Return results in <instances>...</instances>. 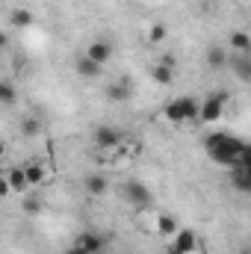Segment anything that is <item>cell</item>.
<instances>
[{
  "label": "cell",
  "mask_w": 251,
  "mask_h": 254,
  "mask_svg": "<svg viewBox=\"0 0 251 254\" xmlns=\"http://www.w3.org/2000/svg\"><path fill=\"white\" fill-rule=\"evenodd\" d=\"M243 151H246V142H240V139H234V136H228V133H213V136L207 139V154H210V160H216V163H222V166H240Z\"/></svg>",
  "instance_id": "1"
},
{
  "label": "cell",
  "mask_w": 251,
  "mask_h": 254,
  "mask_svg": "<svg viewBox=\"0 0 251 254\" xmlns=\"http://www.w3.org/2000/svg\"><path fill=\"white\" fill-rule=\"evenodd\" d=\"M163 119L172 122V125H192L201 119V101L192 98V95H184V98H175L166 104L163 110Z\"/></svg>",
  "instance_id": "2"
},
{
  "label": "cell",
  "mask_w": 251,
  "mask_h": 254,
  "mask_svg": "<svg viewBox=\"0 0 251 254\" xmlns=\"http://www.w3.org/2000/svg\"><path fill=\"white\" fill-rule=\"evenodd\" d=\"M92 142H95L98 151H116V148H122L125 133H122L119 127H113V125H98L95 133H92Z\"/></svg>",
  "instance_id": "3"
},
{
  "label": "cell",
  "mask_w": 251,
  "mask_h": 254,
  "mask_svg": "<svg viewBox=\"0 0 251 254\" xmlns=\"http://www.w3.org/2000/svg\"><path fill=\"white\" fill-rule=\"evenodd\" d=\"M225 104H228V92H213V95H207V98L201 101V119H198V122L216 125V122L222 119V113H225Z\"/></svg>",
  "instance_id": "4"
},
{
  "label": "cell",
  "mask_w": 251,
  "mask_h": 254,
  "mask_svg": "<svg viewBox=\"0 0 251 254\" xmlns=\"http://www.w3.org/2000/svg\"><path fill=\"white\" fill-rule=\"evenodd\" d=\"M122 195H125L127 204H133V207H148L151 204V190L142 181H127L122 187Z\"/></svg>",
  "instance_id": "5"
},
{
  "label": "cell",
  "mask_w": 251,
  "mask_h": 254,
  "mask_svg": "<svg viewBox=\"0 0 251 254\" xmlns=\"http://www.w3.org/2000/svg\"><path fill=\"white\" fill-rule=\"evenodd\" d=\"M198 249V237H195V231H178L175 234V240H172V246H169V252L172 254H189Z\"/></svg>",
  "instance_id": "6"
},
{
  "label": "cell",
  "mask_w": 251,
  "mask_h": 254,
  "mask_svg": "<svg viewBox=\"0 0 251 254\" xmlns=\"http://www.w3.org/2000/svg\"><path fill=\"white\" fill-rule=\"evenodd\" d=\"M3 181L9 184V190L15 192V195H27V190H30V181H27V172H24V166H21V169H6Z\"/></svg>",
  "instance_id": "7"
},
{
  "label": "cell",
  "mask_w": 251,
  "mask_h": 254,
  "mask_svg": "<svg viewBox=\"0 0 251 254\" xmlns=\"http://www.w3.org/2000/svg\"><path fill=\"white\" fill-rule=\"evenodd\" d=\"M130 95H133L130 80H113V83L107 86V101H113V104H127Z\"/></svg>",
  "instance_id": "8"
},
{
  "label": "cell",
  "mask_w": 251,
  "mask_h": 254,
  "mask_svg": "<svg viewBox=\"0 0 251 254\" xmlns=\"http://www.w3.org/2000/svg\"><path fill=\"white\" fill-rule=\"evenodd\" d=\"M228 65L234 68L237 80H243V83H251V54H231Z\"/></svg>",
  "instance_id": "9"
},
{
  "label": "cell",
  "mask_w": 251,
  "mask_h": 254,
  "mask_svg": "<svg viewBox=\"0 0 251 254\" xmlns=\"http://www.w3.org/2000/svg\"><path fill=\"white\" fill-rule=\"evenodd\" d=\"M74 68H77V74H80L83 80H95V77H101V68H104V65H98L92 57L80 54V57L74 60Z\"/></svg>",
  "instance_id": "10"
},
{
  "label": "cell",
  "mask_w": 251,
  "mask_h": 254,
  "mask_svg": "<svg viewBox=\"0 0 251 254\" xmlns=\"http://www.w3.org/2000/svg\"><path fill=\"white\" fill-rule=\"evenodd\" d=\"M86 57H92L98 65H107L113 60V45H110V42H92V45L86 48Z\"/></svg>",
  "instance_id": "11"
},
{
  "label": "cell",
  "mask_w": 251,
  "mask_h": 254,
  "mask_svg": "<svg viewBox=\"0 0 251 254\" xmlns=\"http://www.w3.org/2000/svg\"><path fill=\"white\" fill-rule=\"evenodd\" d=\"M74 246H80L83 252H89V254H98L101 249H104V237H101V234L86 231V234H80V237L74 240Z\"/></svg>",
  "instance_id": "12"
},
{
  "label": "cell",
  "mask_w": 251,
  "mask_h": 254,
  "mask_svg": "<svg viewBox=\"0 0 251 254\" xmlns=\"http://www.w3.org/2000/svg\"><path fill=\"white\" fill-rule=\"evenodd\" d=\"M107 187H110V184H107L104 175H86V181H83V190L89 192L92 198H101V195L107 192Z\"/></svg>",
  "instance_id": "13"
},
{
  "label": "cell",
  "mask_w": 251,
  "mask_h": 254,
  "mask_svg": "<svg viewBox=\"0 0 251 254\" xmlns=\"http://www.w3.org/2000/svg\"><path fill=\"white\" fill-rule=\"evenodd\" d=\"M228 42H231L234 54H251V36L246 33V30H234Z\"/></svg>",
  "instance_id": "14"
},
{
  "label": "cell",
  "mask_w": 251,
  "mask_h": 254,
  "mask_svg": "<svg viewBox=\"0 0 251 254\" xmlns=\"http://www.w3.org/2000/svg\"><path fill=\"white\" fill-rule=\"evenodd\" d=\"M24 172H27L30 187H39V184H45V181H48V172H45V166H39V163H27V166H24Z\"/></svg>",
  "instance_id": "15"
},
{
  "label": "cell",
  "mask_w": 251,
  "mask_h": 254,
  "mask_svg": "<svg viewBox=\"0 0 251 254\" xmlns=\"http://www.w3.org/2000/svg\"><path fill=\"white\" fill-rule=\"evenodd\" d=\"M151 77H154V83H160V86H169L172 83V77H175V68H169V65H154L151 68Z\"/></svg>",
  "instance_id": "16"
},
{
  "label": "cell",
  "mask_w": 251,
  "mask_h": 254,
  "mask_svg": "<svg viewBox=\"0 0 251 254\" xmlns=\"http://www.w3.org/2000/svg\"><path fill=\"white\" fill-rule=\"evenodd\" d=\"M157 234L175 237V234H178V219H175V216H160V219H157Z\"/></svg>",
  "instance_id": "17"
},
{
  "label": "cell",
  "mask_w": 251,
  "mask_h": 254,
  "mask_svg": "<svg viewBox=\"0 0 251 254\" xmlns=\"http://www.w3.org/2000/svg\"><path fill=\"white\" fill-rule=\"evenodd\" d=\"M228 54H225V48H210L207 51V65L210 68H222V65H228Z\"/></svg>",
  "instance_id": "18"
},
{
  "label": "cell",
  "mask_w": 251,
  "mask_h": 254,
  "mask_svg": "<svg viewBox=\"0 0 251 254\" xmlns=\"http://www.w3.org/2000/svg\"><path fill=\"white\" fill-rule=\"evenodd\" d=\"M21 210L27 216H36V213H42V201L36 195H21Z\"/></svg>",
  "instance_id": "19"
},
{
  "label": "cell",
  "mask_w": 251,
  "mask_h": 254,
  "mask_svg": "<svg viewBox=\"0 0 251 254\" xmlns=\"http://www.w3.org/2000/svg\"><path fill=\"white\" fill-rule=\"evenodd\" d=\"M33 24V15L27 9H15L12 12V27H30Z\"/></svg>",
  "instance_id": "20"
},
{
  "label": "cell",
  "mask_w": 251,
  "mask_h": 254,
  "mask_svg": "<svg viewBox=\"0 0 251 254\" xmlns=\"http://www.w3.org/2000/svg\"><path fill=\"white\" fill-rule=\"evenodd\" d=\"M231 181H234V187L243 192H251V178L249 175H243L240 169H234V175H231Z\"/></svg>",
  "instance_id": "21"
},
{
  "label": "cell",
  "mask_w": 251,
  "mask_h": 254,
  "mask_svg": "<svg viewBox=\"0 0 251 254\" xmlns=\"http://www.w3.org/2000/svg\"><path fill=\"white\" fill-rule=\"evenodd\" d=\"M166 33H169V27H166V24H154V27H151V33H148V42L160 45V42L166 39Z\"/></svg>",
  "instance_id": "22"
},
{
  "label": "cell",
  "mask_w": 251,
  "mask_h": 254,
  "mask_svg": "<svg viewBox=\"0 0 251 254\" xmlns=\"http://www.w3.org/2000/svg\"><path fill=\"white\" fill-rule=\"evenodd\" d=\"M0 104H6V107L15 104V89H12V83H0Z\"/></svg>",
  "instance_id": "23"
},
{
  "label": "cell",
  "mask_w": 251,
  "mask_h": 254,
  "mask_svg": "<svg viewBox=\"0 0 251 254\" xmlns=\"http://www.w3.org/2000/svg\"><path fill=\"white\" fill-rule=\"evenodd\" d=\"M21 130H24V136H39L42 125H39V119H24L21 122Z\"/></svg>",
  "instance_id": "24"
},
{
  "label": "cell",
  "mask_w": 251,
  "mask_h": 254,
  "mask_svg": "<svg viewBox=\"0 0 251 254\" xmlns=\"http://www.w3.org/2000/svg\"><path fill=\"white\" fill-rule=\"evenodd\" d=\"M234 169H240L243 175H249L251 178V148L246 145V151H243V160H240V166H234Z\"/></svg>",
  "instance_id": "25"
},
{
  "label": "cell",
  "mask_w": 251,
  "mask_h": 254,
  "mask_svg": "<svg viewBox=\"0 0 251 254\" xmlns=\"http://www.w3.org/2000/svg\"><path fill=\"white\" fill-rule=\"evenodd\" d=\"M160 65H169V68H175V57H172V54H163V57H160Z\"/></svg>",
  "instance_id": "26"
},
{
  "label": "cell",
  "mask_w": 251,
  "mask_h": 254,
  "mask_svg": "<svg viewBox=\"0 0 251 254\" xmlns=\"http://www.w3.org/2000/svg\"><path fill=\"white\" fill-rule=\"evenodd\" d=\"M65 254H89V252H83L80 246H71V249H68V252H65Z\"/></svg>",
  "instance_id": "27"
},
{
  "label": "cell",
  "mask_w": 251,
  "mask_h": 254,
  "mask_svg": "<svg viewBox=\"0 0 251 254\" xmlns=\"http://www.w3.org/2000/svg\"><path fill=\"white\" fill-rule=\"evenodd\" d=\"M166 254H172V252H166Z\"/></svg>",
  "instance_id": "28"
}]
</instances>
